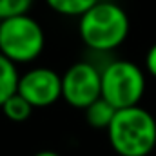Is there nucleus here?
<instances>
[{
	"label": "nucleus",
	"instance_id": "obj_4",
	"mask_svg": "<svg viewBox=\"0 0 156 156\" xmlns=\"http://www.w3.org/2000/svg\"><path fill=\"white\" fill-rule=\"evenodd\" d=\"M102 98L115 109H127L140 104L145 93L144 71L129 60H113L100 69Z\"/></svg>",
	"mask_w": 156,
	"mask_h": 156
},
{
	"label": "nucleus",
	"instance_id": "obj_1",
	"mask_svg": "<svg viewBox=\"0 0 156 156\" xmlns=\"http://www.w3.org/2000/svg\"><path fill=\"white\" fill-rule=\"evenodd\" d=\"M109 144L120 156H147L156 147V120L140 107L118 109L109 129Z\"/></svg>",
	"mask_w": 156,
	"mask_h": 156
},
{
	"label": "nucleus",
	"instance_id": "obj_2",
	"mask_svg": "<svg viewBox=\"0 0 156 156\" xmlns=\"http://www.w3.org/2000/svg\"><path fill=\"white\" fill-rule=\"evenodd\" d=\"M82 42L98 53H109L122 45L129 35V16L115 2L100 0L80 16Z\"/></svg>",
	"mask_w": 156,
	"mask_h": 156
},
{
	"label": "nucleus",
	"instance_id": "obj_13",
	"mask_svg": "<svg viewBox=\"0 0 156 156\" xmlns=\"http://www.w3.org/2000/svg\"><path fill=\"white\" fill-rule=\"evenodd\" d=\"M35 156H60V154L55 153V151H40V153H37Z\"/></svg>",
	"mask_w": 156,
	"mask_h": 156
},
{
	"label": "nucleus",
	"instance_id": "obj_9",
	"mask_svg": "<svg viewBox=\"0 0 156 156\" xmlns=\"http://www.w3.org/2000/svg\"><path fill=\"white\" fill-rule=\"evenodd\" d=\"M47 5L64 16H82L83 13H87L93 5H96L100 0H45Z\"/></svg>",
	"mask_w": 156,
	"mask_h": 156
},
{
	"label": "nucleus",
	"instance_id": "obj_7",
	"mask_svg": "<svg viewBox=\"0 0 156 156\" xmlns=\"http://www.w3.org/2000/svg\"><path fill=\"white\" fill-rule=\"evenodd\" d=\"M85 111V120L93 129H109L113 118L116 115V109L104 98H98L96 102H93L89 107L83 109Z\"/></svg>",
	"mask_w": 156,
	"mask_h": 156
},
{
	"label": "nucleus",
	"instance_id": "obj_11",
	"mask_svg": "<svg viewBox=\"0 0 156 156\" xmlns=\"http://www.w3.org/2000/svg\"><path fill=\"white\" fill-rule=\"evenodd\" d=\"M35 0H0V20L27 15Z\"/></svg>",
	"mask_w": 156,
	"mask_h": 156
},
{
	"label": "nucleus",
	"instance_id": "obj_6",
	"mask_svg": "<svg viewBox=\"0 0 156 156\" xmlns=\"http://www.w3.org/2000/svg\"><path fill=\"white\" fill-rule=\"evenodd\" d=\"M16 93L24 96L33 109L49 107L62 98V76L49 67H35L20 75Z\"/></svg>",
	"mask_w": 156,
	"mask_h": 156
},
{
	"label": "nucleus",
	"instance_id": "obj_3",
	"mask_svg": "<svg viewBox=\"0 0 156 156\" xmlns=\"http://www.w3.org/2000/svg\"><path fill=\"white\" fill-rule=\"evenodd\" d=\"M45 45V35L38 22L29 15L0 20V55L13 64L37 60Z\"/></svg>",
	"mask_w": 156,
	"mask_h": 156
},
{
	"label": "nucleus",
	"instance_id": "obj_12",
	"mask_svg": "<svg viewBox=\"0 0 156 156\" xmlns=\"http://www.w3.org/2000/svg\"><path fill=\"white\" fill-rule=\"evenodd\" d=\"M145 71L153 78H156V44L149 47V51L145 55Z\"/></svg>",
	"mask_w": 156,
	"mask_h": 156
},
{
	"label": "nucleus",
	"instance_id": "obj_5",
	"mask_svg": "<svg viewBox=\"0 0 156 156\" xmlns=\"http://www.w3.org/2000/svg\"><path fill=\"white\" fill-rule=\"evenodd\" d=\"M62 98L76 109H85L102 98L100 69L91 62H76L62 75Z\"/></svg>",
	"mask_w": 156,
	"mask_h": 156
},
{
	"label": "nucleus",
	"instance_id": "obj_8",
	"mask_svg": "<svg viewBox=\"0 0 156 156\" xmlns=\"http://www.w3.org/2000/svg\"><path fill=\"white\" fill-rule=\"evenodd\" d=\"M18 78L20 75L16 71V64H13L4 55H0V107L16 93Z\"/></svg>",
	"mask_w": 156,
	"mask_h": 156
},
{
	"label": "nucleus",
	"instance_id": "obj_10",
	"mask_svg": "<svg viewBox=\"0 0 156 156\" xmlns=\"http://www.w3.org/2000/svg\"><path fill=\"white\" fill-rule=\"evenodd\" d=\"M0 109L4 111L5 118H9L11 122H24V120H27V118L31 116V113H33V105L24 96H20L18 93H15Z\"/></svg>",
	"mask_w": 156,
	"mask_h": 156
}]
</instances>
